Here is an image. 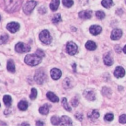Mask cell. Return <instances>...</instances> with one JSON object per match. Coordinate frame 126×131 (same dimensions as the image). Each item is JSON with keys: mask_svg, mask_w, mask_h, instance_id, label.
Wrapping results in <instances>:
<instances>
[{"mask_svg": "<svg viewBox=\"0 0 126 131\" xmlns=\"http://www.w3.org/2000/svg\"><path fill=\"white\" fill-rule=\"evenodd\" d=\"M22 0H4L5 10L9 13H13L20 9Z\"/></svg>", "mask_w": 126, "mask_h": 131, "instance_id": "6da1fadb", "label": "cell"}, {"mask_svg": "<svg viewBox=\"0 0 126 131\" xmlns=\"http://www.w3.org/2000/svg\"><path fill=\"white\" fill-rule=\"evenodd\" d=\"M24 61L26 64L31 66H36L42 62V58L36 54H27L25 57Z\"/></svg>", "mask_w": 126, "mask_h": 131, "instance_id": "7a4b0ae2", "label": "cell"}, {"mask_svg": "<svg viewBox=\"0 0 126 131\" xmlns=\"http://www.w3.org/2000/svg\"><path fill=\"white\" fill-rule=\"evenodd\" d=\"M39 38L43 43L46 45H49L51 43L52 38L47 30H44L39 34Z\"/></svg>", "mask_w": 126, "mask_h": 131, "instance_id": "3957f363", "label": "cell"}, {"mask_svg": "<svg viewBox=\"0 0 126 131\" xmlns=\"http://www.w3.org/2000/svg\"><path fill=\"white\" fill-rule=\"evenodd\" d=\"M37 5V2L34 0H31V1H28L24 4L23 7V11L24 13L26 15L30 14L33 11L35 7Z\"/></svg>", "mask_w": 126, "mask_h": 131, "instance_id": "277c9868", "label": "cell"}, {"mask_svg": "<svg viewBox=\"0 0 126 131\" xmlns=\"http://www.w3.org/2000/svg\"><path fill=\"white\" fill-rule=\"evenodd\" d=\"M34 78L37 84L41 85L43 84L45 80L46 79V74L43 69L37 70Z\"/></svg>", "mask_w": 126, "mask_h": 131, "instance_id": "5b68a950", "label": "cell"}, {"mask_svg": "<svg viewBox=\"0 0 126 131\" xmlns=\"http://www.w3.org/2000/svg\"><path fill=\"white\" fill-rule=\"evenodd\" d=\"M15 50L19 53H27L31 50V47L29 45L23 43L22 42H19L15 46Z\"/></svg>", "mask_w": 126, "mask_h": 131, "instance_id": "8992f818", "label": "cell"}, {"mask_svg": "<svg viewBox=\"0 0 126 131\" xmlns=\"http://www.w3.org/2000/svg\"><path fill=\"white\" fill-rule=\"evenodd\" d=\"M78 46L73 41H69L66 45V51L69 55H75L78 52Z\"/></svg>", "mask_w": 126, "mask_h": 131, "instance_id": "52a82bcc", "label": "cell"}, {"mask_svg": "<svg viewBox=\"0 0 126 131\" xmlns=\"http://www.w3.org/2000/svg\"><path fill=\"white\" fill-rule=\"evenodd\" d=\"M6 29L11 33H16V32L19 30L20 29V25L19 23L15 22H12L9 23L7 25Z\"/></svg>", "mask_w": 126, "mask_h": 131, "instance_id": "ba28073f", "label": "cell"}, {"mask_svg": "<svg viewBox=\"0 0 126 131\" xmlns=\"http://www.w3.org/2000/svg\"><path fill=\"white\" fill-rule=\"evenodd\" d=\"M125 71L124 68L121 66H118L116 68V69L114 71V75L115 77L119 79L122 78L125 75Z\"/></svg>", "mask_w": 126, "mask_h": 131, "instance_id": "9c48e42d", "label": "cell"}, {"mask_svg": "<svg viewBox=\"0 0 126 131\" xmlns=\"http://www.w3.org/2000/svg\"><path fill=\"white\" fill-rule=\"evenodd\" d=\"M84 98L90 101H94L95 100V92L92 90H86L83 93Z\"/></svg>", "mask_w": 126, "mask_h": 131, "instance_id": "30bf717a", "label": "cell"}, {"mask_svg": "<svg viewBox=\"0 0 126 131\" xmlns=\"http://www.w3.org/2000/svg\"><path fill=\"white\" fill-rule=\"evenodd\" d=\"M122 35V32L121 29H115L112 31L111 38L113 40H118L121 38Z\"/></svg>", "mask_w": 126, "mask_h": 131, "instance_id": "8fae6325", "label": "cell"}, {"mask_svg": "<svg viewBox=\"0 0 126 131\" xmlns=\"http://www.w3.org/2000/svg\"><path fill=\"white\" fill-rule=\"evenodd\" d=\"M50 76L54 80H58L62 76V72L59 69L54 68L50 71Z\"/></svg>", "mask_w": 126, "mask_h": 131, "instance_id": "7c38bea8", "label": "cell"}, {"mask_svg": "<svg viewBox=\"0 0 126 131\" xmlns=\"http://www.w3.org/2000/svg\"><path fill=\"white\" fill-rule=\"evenodd\" d=\"M60 126H72L73 121L71 118L67 116H63L60 118Z\"/></svg>", "mask_w": 126, "mask_h": 131, "instance_id": "4fadbf2b", "label": "cell"}, {"mask_svg": "<svg viewBox=\"0 0 126 131\" xmlns=\"http://www.w3.org/2000/svg\"><path fill=\"white\" fill-rule=\"evenodd\" d=\"M103 62H104L105 64L108 66H111L113 64L114 61L110 53H108L105 54L104 57H103Z\"/></svg>", "mask_w": 126, "mask_h": 131, "instance_id": "5bb4252c", "label": "cell"}, {"mask_svg": "<svg viewBox=\"0 0 126 131\" xmlns=\"http://www.w3.org/2000/svg\"><path fill=\"white\" fill-rule=\"evenodd\" d=\"M79 17L82 19H89L92 17V11H82L79 12Z\"/></svg>", "mask_w": 126, "mask_h": 131, "instance_id": "9a60e30c", "label": "cell"}, {"mask_svg": "<svg viewBox=\"0 0 126 131\" xmlns=\"http://www.w3.org/2000/svg\"><path fill=\"white\" fill-rule=\"evenodd\" d=\"M89 30L90 34H92L93 35H97L102 32V28L97 25H93L90 27Z\"/></svg>", "mask_w": 126, "mask_h": 131, "instance_id": "2e32d148", "label": "cell"}, {"mask_svg": "<svg viewBox=\"0 0 126 131\" xmlns=\"http://www.w3.org/2000/svg\"><path fill=\"white\" fill-rule=\"evenodd\" d=\"M51 107V105H49V104H44L43 106L40 107L39 109V112L41 113V114L43 115H46L49 113V108Z\"/></svg>", "mask_w": 126, "mask_h": 131, "instance_id": "e0dca14e", "label": "cell"}, {"mask_svg": "<svg viewBox=\"0 0 126 131\" xmlns=\"http://www.w3.org/2000/svg\"><path fill=\"white\" fill-rule=\"evenodd\" d=\"M47 97L50 102L54 103H57L59 102V98L56 95H55L53 92H48L46 94Z\"/></svg>", "mask_w": 126, "mask_h": 131, "instance_id": "ac0fdd59", "label": "cell"}, {"mask_svg": "<svg viewBox=\"0 0 126 131\" xmlns=\"http://www.w3.org/2000/svg\"><path fill=\"white\" fill-rule=\"evenodd\" d=\"M60 4V0H52L50 3V8L52 11H55L58 9Z\"/></svg>", "mask_w": 126, "mask_h": 131, "instance_id": "d6986e66", "label": "cell"}, {"mask_svg": "<svg viewBox=\"0 0 126 131\" xmlns=\"http://www.w3.org/2000/svg\"><path fill=\"white\" fill-rule=\"evenodd\" d=\"M85 47L88 50L90 51H94L97 48V45L93 41H88L86 43Z\"/></svg>", "mask_w": 126, "mask_h": 131, "instance_id": "ffe728a7", "label": "cell"}, {"mask_svg": "<svg viewBox=\"0 0 126 131\" xmlns=\"http://www.w3.org/2000/svg\"><path fill=\"white\" fill-rule=\"evenodd\" d=\"M7 69L9 72L11 73L15 72V64L12 59H9L7 61Z\"/></svg>", "mask_w": 126, "mask_h": 131, "instance_id": "44dd1931", "label": "cell"}, {"mask_svg": "<svg viewBox=\"0 0 126 131\" xmlns=\"http://www.w3.org/2000/svg\"><path fill=\"white\" fill-rule=\"evenodd\" d=\"M17 106H18L19 109L21 110V111H25V110H27L29 104H28V102L26 101L21 100L18 103Z\"/></svg>", "mask_w": 126, "mask_h": 131, "instance_id": "7402d4cb", "label": "cell"}, {"mask_svg": "<svg viewBox=\"0 0 126 131\" xmlns=\"http://www.w3.org/2000/svg\"><path fill=\"white\" fill-rule=\"evenodd\" d=\"M12 102V100L11 96L10 95H6L3 96V102L6 106L8 107V108L11 106Z\"/></svg>", "mask_w": 126, "mask_h": 131, "instance_id": "603a6c76", "label": "cell"}, {"mask_svg": "<svg viewBox=\"0 0 126 131\" xmlns=\"http://www.w3.org/2000/svg\"><path fill=\"white\" fill-rule=\"evenodd\" d=\"M102 4L103 7L106 9L110 8L112 6H113V0H103L102 1Z\"/></svg>", "mask_w": 126, "mask_h": 131, "instance_id": "cb8c5ba5", "label": "cell"}, {"mask_svg": "<svg viewBox=\"0 0 126 131\" xmlns=\"http://www.w3.org/2000/svg\"><path fill=\"white\" fill-rule=\"evenodd\" d=\"M89 118L91 119H98L99 117H100V113H99V111L97 110H94L92 111L91 113L88 114Z\"/></svg>", "mask_w": 126, "mask_h": 131, "instance_id": "d4e9b609", "label": "cell"}, {"mask_svg": "<svg viewBox=\"0 0 126 131\" xmlns=\"http://www.w3.org/2000/svg\"><path fill=\"white\" fill-rule=\"evenodd\" d=\"M62 106H63V108H64L66 110V111H72V108H71V107L69 106L68 105V104L67 100H66V98H63V99H62Z\"/></svg>", "mask_w": 126, "mask_h": 131, "instance_id": "484cf974", "label": "cell"}, {"mask_svg": "<svg viewBox=\"0 0 126 131\" xmlns=\"http://www.w3.org/2000/svg\"><path fill=\"white\" fill-rule=\"evenodd\" d=\"M63 86L65 89H70L72 87V82L68 78H66L63 82Z\"/></svg>", "mask_w": 126, "mask_h": 131, "instance_id": "4316f807", "label": "cell"}, {"mask_svg": "<svg viewBox=\"0 0 126 131\" xmlns=\"http://www.w3.org/2000/svg\"><path fill=\"white\" fill-rule=\"evenodd\" d=\"M50 121H51V123L52 124V125L58 126V125H60V118L56 116H54L52 117L51 119H50Z\"/></svg>", "mask_w": 126, "mask_h": 131, "instance_id": "83f0119b", "label": "cell"}, {"mask_svg": "<svg viewBox=\"0 0 126 131\" xmlns=\"http://www.w3.org/2000/svg\"><path fill=\"white\" fill-rule=\"evenodd\" d=\"M52 21L55 24H57L59 23L60 22L62 21V18L61 16H60V14H55L53 17L52 19Z\"/></svg>", "mask_w": 126, "mask_h": 131, "instance_id": "f1b7e54d", "label": "cell"}, {"mask_svg": "<svg viewBox=\"0 0 126 131\" xmlns=\"http://www.w3.org/2000/svg\"><path fill=\"white\" fill-rule=\"evenodd\" d=\"M37 95H38L37 90L35 88H32V91H31V94L30 95V98L32 100H34L36 99V98L37 97Z\"/></svg>", "mask_w": 126, "mask_h": 131, "instance_id": "f546056e", "label": "cell"}, {"mask_svg": "<svg viewBox=\"0 0 126 131\" xmlns=\"http://www.w3.org/2000/svg\"><path fill=\"white\" fill-rule=\"evenodd\" d=\"M9 39V36L7 34L0 35V45L6 43Z\"/></svg>", "mask_w": 126, "mask_h": 131, "instance_id": "4dcf8cb0", "label": "cell"}, {"mask_svg": "<svg viewBox=\"0 0 126 131\" xmlns=\"http://www.w3.org/2000/svg\"><path fill=\"white\" fill-rule=\"evenodd\" d=\"M62 3L65 7H70L73 5L74 2L73 0H62Z\"/></svg>", "mask_w": 126, "mask_h": 131, "instance_id": "1f68e13d", "label": "cell"}, {"mask_svg": "<svg viewBox=\"0 0 126 131\" xmlns=\"http://www.w3.org/2000/svg\"><path fill=\"white\" fill-rule=\"evenodd\" d=\"M102 93L103 95L107 96H108V95L111 94V89H109V88L105 87L102 89Z\"/></svg>", "mask_w": 126, "mask_h": 131, "instance_id": "d6a6232c", "label": "cell"}, {"mask_svg": "<svg viewBox=\"0 0 126 131\" xmlns=\"http://www.w3.org/2000/svg\"><path fill=\"white\" fill-rule=\"evenodd\" d=\"M95 16L98 19H100V20H102V19H103L105 18V14L104 12L102 11H98L95 13Z\"/></svg>", "mask_w": 126, "mask_h": 131, "instance_id": "836d02e7", "label": "cell"}, {"mask_svg": "<svg viewBox=\"0 0 126 131\" xmlns=\"http://www.w3.org/2000/svg\"><path fill=\"white\" fill-rule=\"evenodd\" d=\"M104 118H105V120L106 121H108V122L112 121L114 119V115L113 114H112V113H108V114H106V115L105 116Z\"/></svg>", "mask_w": 126, "mask_h": 131, "instance_id": "e575fe53", "label": "cell"}, {"mask_svg": "<svg viewBox=\"0 0 126 131\" xmlns=\"http://www.w3.org/2000/svg\"><path fill=\"white\" fill-rule=\"evenodd\" d=\"M71 104L73 107H76L78 106V104H79V100L76 97H75L73 98H72L71 100Z\"/></svg>", "mask_w": 126, "mask_h": 131, "instance_id": "d590c367", "label": "cell"}, {"mask_svg": "<svg viewBox=\"0 0 126 131\" xmlns=\"http://www.w3.org/2000/svg\"><path fill=\"white\" fill-rule=\"evenodd\" d=\"M119 121L121 124H126V114H122L121 116H120Z\"/></svg>", "mask_w": 126, "mask_h": 131, "instance_id": "8d00e7d4", "label": "cell"}, {"mask_svg": "<svg viewBox=\"0 0 126 131\" xmlns=\"http://www.w3.org/2000/svg\"><path fill=\"white\" fill-rule=\"evenodd\" d=\"M35 54H36L38 56H39V57L42 58L44 57V56H45V54H44V51H43L42 50H40V49H38V50H36Z\"/></svg>", "mask_w": 126, "mask_h": 131, "instance_id": "74e56055", "label": "cell"}, {"mask_svg": "<svg viewBox=\"0 0 126 131\" xmlns=\"http://www.w3.org/2000/svg\"><path fill=\"white\" fill-rule=\"evenodd\" d=\"M39 13L41 14H44L46 13V9L44 6H41L39 9Z\"/></svg>", "mask_w": 126, "mask_h": 131, "instance_id": "f35d334b", "label": "cell"}, {"mask_svg": "<svg viewBox=\"0 0 126 131\" xmlns=\"http://www.w3.org/2000/svg\"><path fill=\"white\" fill-rule=\"evenodd\" d=\"M75 117H76V119H79V121H82L83 119V116L81 114H75Z\"/></svg>", "mask_w": 126, "mask_h": 131, "instance_id": "ab89813d", "label": "cell"}, {"mask_svg": "<svg viewBox=\"0 0 126 131\" xmlns=\"http://www.w3.org/2000/svg\"><path fill=\"white\" fill-rule=\"evenodd\" d=\"M36 126H44V124L43 122L41 121H36Z\"/></svg>", "mask_w": 126, "mask_h": 131, "instance_id": "60d3db41", "label": "cell"}, {"mask_svg": "<svg viewBox=\"0 0 126 131\" xmlns=\"http://www.w3.org/2000/svg\"><path fill=\"white\" fill-rule=\"evenodd\" d=\"M72 67L74 72H76V63H73V64L72 65Z\"/></svg>", "mask_w": 126, "mask_h": 131, "instance_id": "b9f144b4", "label": "cell"}, {"mask_svg": "<svg viewBox=\"0 0 126 131\" xmlns=\"http://www.w3.org/2000/svg\"><path fill=\"white\" fill-rule=\"evenodd\" d=\"M123 52H124V53H125V54H126V45H125L124 46V47L123 48Z\"/></svg>", "mask_w": 126, "mask_h": 131, "instance_id": "7bdbcfd3", "label": "cell"}, {"mask_svg": "<svg viewBox=\"0 0 126 131\" xmlns=\"http://www.w3.org/2000/svg\"><path fill=\"white\" fill-rule=\"evenodd\" d=\"M1 16H0V21H1Z\"/></svg>", "mask_w": 126, "mask_h": 131, "instance_id": "ee69618b", "label": "cell"}, {"mask_svg": "<svg viewBox=\"0 0 126 131\" xmlns=\"http://www.w3.org/2000/svg\"><path fill=\"white\" fill-rule=\"evenodd\" d=\"M125 4H126V0L125 1Z\"/></svg>", "mask_w": 126, "mask_h": 131, "instance_id": "f6af8a7d", "label": "cell"}, {"mask_svg": "<svg viewBox=\"0 0 126 131\" xmlns=\"http://www.w3.org/2000/svg\"><path fill=\"white\" fill-rule=\"evenodd\" d=\"M0 107H1V104H0Z\"/></svg>", "mask_w": 126, "mask_h": 131, "instance_id": "bcb514c9", "label": "cell"}]
</instances>
